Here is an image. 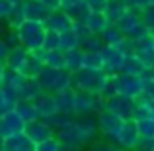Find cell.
I'll return each instance as SVG.
<instances>
[{"mask_svg": "<svg viewBox=\"0 0 154 151\" xmlns=\"http://www.w3.org/2000/svg\"><path fill=\"white\" fill-rule=\"evenodd\" d=\"M100 133L98 128V116L96 114H88V116H76L74 122L70 126L63 130H57L63 149L66 151H76L84 145H88L90 141H94Z\"/></svg>", "mask_w": 154, "mask_h": 151, "instance_id": "obj_1", "label": "cell"}, {"mask_svg": "<svg viewBox=\"0 0 154 151\" xmlns=\"http://www.w3.org/2000/svg\"><path fill=\"white\" fill-rule=\"evenodd\" d=\"M109 73L98 71V69H86L82 67L80 71L72 73V87L76 90H86L92 94H102L105 83H107Z\"/></svg>", "mask_w": 154, "mask_h": 151, "instance_id": "obj_2", "label": "cell"}, {"mask_svg": "<svg viewBox=\"0 0 154 151\" xmlns=\"http://www.w3.org/2000/svg\"><path fill=\"white\" fill-rule=\"evenodd\" d=\"M16 31L22 39V45L27 47L29 51H35L39 47H43V43H45L47 26L45 22H37V20H23L16 28Z\"/></svg>", "mask_w": 154, "mask_h": 151, "instance_id": "obj_3", "label": "cell"}, {"mask_svg": "<svg viewBox=\"0 0 154 151\" xmlns=\"http://www.w3.org/2000/svg\"><path fill=\"white\" fill-rule=\"evenodd\" d=\"M113 83H115V90L119 94L127 96V98H140L144 94V80L143 77H137V75H127V73H115L113 75Z\"/></svg>", "mask_w": 154, "mask_h": 151, "instance_id": "obj_4", "label": "cell"}, {"mask_svg": "<svg viewBox=\"0 0 154 151\" xmlns=\"http://www.w3.org/2000/svg\"><path fill=\"white\" fill-rule=\"evenodd\" d=\"M113 143H117L119 149H137L140 143V136H139V128H137V122L133 120H125L121 126L119 133L113 137Z\"/></svg>", "mask_w": 154, "mask_h": 151, "instance_id": "obj_5", "label": "cell"}, {"mask_svg": "<svg viewBox=\"0 0 154 151\" xmlns=\"http://www.w3.org/2000/svg\"><path fill=\"white\" fill-rule=\"evenodd\" d=\"M135 104H137V100L127 98V96L119 94V92L109 96V98H105V110L121 116L123 120H131L133 118V114H135Z\"/></svg>", "mask_w": 154, "mask_h": 151, "instance_id": "obj_6", "label": "cell"}, {"mask_svg": "<svg viewBox=\"0 0 154 151\" xmlns=\"http://www.w3.org/2000/svg\"><path fill=\"white\" fill-rule=\"evenodd\" d=\"M98 116V128H100V133H102L103 137H107V140L113 141V137L119 133L121 126H123V118L117 116V114L109 112V110H103V112L96 114Z\"/></svg>", "mask_w": 154, "mask_h": 151, "instance_id": "obj_7", "label": "cell"}, {"mask_svg": "<svg viewBox=\"0 0 154 151\" xmlns=\"http://www.w3.org/2000/svg\"><path fill=\"white\" fill-rule=\"evenodd\" d=\"M100 55H102V59H103V71L109 73V75L119 73L121 67H123V63H125V57H127L117 45H107V43L102 47Z\"/></svg>", "mask_w": 154, "mask_h": 151, "instance_id": "obj_8", "label": "cell"}, {"mask_svg": "<svg viewBox=\"0 0 154 151\" xmlns=\"http://www.w3.org/2000/svg\"><path fill=\"white\" fill-rule=\"evenodd\" d=\"M23 133H26L27 137H29L31 141H33L35 145L41 143L43 140H47V137L55 136V130H53V126H49L43 118H37V120H31V122H26V128H23Z\"/></svg>", "mask_w": 154, "mask_h": 151, "instance_id": "obj_9", "label": "cell"}, {"mask_svg": "<svg viewBox=\"0 0 154 151\" xmlns=\"http://www.w3.org/2000/svg\"><path fill=\"white\" fill-rule=\"evenodd\" d=\"M72 24H74V18H72L66 10H63V8L51 10L49 18L45 20L47 30H55V31H59V34H63V31H66V30H72Z\"/></svg>", "mask_w": 154, "mask_h": 151, "instance_id": "obj_10", "label": "cell"}, {"mask_svg": "<svg viewBox=\"0 0 154 151\" xmlns=\"http://www.w3.org/2000/svg\"><path fill=\"white\" fill-rule=\"evenodd\" d=\"M26 128V122L20 118V114L16 110H10L4 116H0V136L8 137L12 133H20Z\"/></svg>", "mask_w": 154, "mask_h": 151, "instance_id": "obj_11", "label": "cell"}, {"mask_svg": "<svg viewBox=\"0 0 154 151\" xmlns=\"http://www.w3.org/2000/svg\"><path fill=\"white\" fill-rule=\"evenodd\" d=\"M26 20H37V22H45L49 18L51 10L41 2V0H23L22 2Z\"/></svg>", "mask_w": 154, "mask_h": 151, "instance_id": "obj_12", "label": "cell"}, {"mask_svg": "<svg viewBox=\"0 0 154 151\" xmlns=\"http://www.w3.org/2000/svg\"><path fill=\"white\" fill-rule=\"evenodd\" d=\"M140 12L143 10H139V8H129V10L115 22V26L123 31V35H131V31L143 22V14H140Z\"/></svg>", "mask_w": 154, "mask_h": 151, "instance_id": "obj_13", "label": "cell"}, {"mask_svg": "<svg viewBox=\"0 0 154 151\" xmlns=\"http://www.w3.org/2000/svg\"><path fill=\"white\" fill-rule=\"evenodd\" d=\"M4 151H35V143L23 132L12 133L4 140Z\"/></svg>", "mask_w": 154, "mask_h": 151, "instance_id": "obj_14", "label": "cell"}, {"mask_svg": "<svg viewBox=\"0 0 154 151\" xmlns=\"http://www.w3.org/2000/svg\"><path fill=\"white\" fill-rule=\"evenodd\" d=\"M33 102H35V106H37L39 118H49V116L59 112V106H57V100H55V94H53V92L43 90Z\"/></svg>", "mask_w": 154, "mask_h": 151, "instance_id": "obj_15", "label": "cell"}, {"mask_svg": "<svg viewBox=\"0 0 154 151\" xmlns=\"http://www.w3.org/2000/svg\"><path fill=\"white\" fill-rule=\"evenodd\" d=\"M80 22H84L88 28H90L92 34H98V35H102L103 30L109 26V20L105 18L103 12H94V10H90L84 18H80Z\"/></svg>", "mask_w": 154, "mask_h": 151, "instance_id": "obj_16", "label": "cell"}, {"mask_svg": "<svg viewBox=\"0 0 154 151\" xmlns=\"http://www.w3.org/2000/svg\"><path fill=\"white\" fill-rule=\"evenodd\" d=\"M27 57H29V49L23 45H18V47H12L10 49V55L6 59V67L8 69H16V71L22 73L23 67L27 63Z\"/></svg>", "mask_w": 154, "mask_h": 151, "instance_id": "obj_17", "label": "cell"}, {"mask_svg": "<svg viewBox=\"0 0 154 151\" xmlns=\"http://www.w3.org/2000/svg\"><path fill=\"white\" fill-rule=\"evenodd\" d=\"M60 73H63V69H53V67H47V65H45L43 71L39 73L35 79L39 80V84H41L43 90L53 92V90H55V87H57V80H59Z\"/></svg>", "mask_w": 154, "mask_h": 151, "instance_id": "obj_18", "label": "cell"}, {"mask_svg": "<svg viewBox=\"0 0 154 151\" xmlns=\"http://www.w3.org/2000/svg\"><path fill=\"white\" fill-rule=\"evenodd\" d=\"M84 67V49L74 47V49L64 51V69L70 73H76Z\"/></svg>", "mask_w": 154, "mask_h": 151, "instance_id": "obj_19", "label": "cell"}, {"mask_svg": "<svg viewBox=\"0 0 154 151\" xmlns=\"http://www.w3.org/2000/svg\"><path fill=\"white\" fill-rule=\"evenodd\" d=\"M14 110L20 114V118H22L23 122H31V120H37L39 118V112H37V106H35L33 100H18L14 106Z\"/></svg>", "mask_w": 154, "mask_h": 151, "instance_id": "obj_20", "label": "cell"}, {"mask_svg": "<svg viewBox=\"0 0 154 151\" xmlns=\"http://www.w3.org/2000/svg\"><path fill=\"white\" fill-rule=\"evenodd\" d=\"M127 10H129V6H127L125 0H107L103 14H105V18L109 20V24H115Z\"/></svg>", "mask_w": 154, "mask_h": 151, "instance_id": "obj_21", "label": "cell"}, {"mask_svg": "<svg viewBox=\"0 0 154 151\" xmlns=\"http://www.w3.org/2000/svg\"><path fill=\"white\" fill-rule=\"evenodd\" d=\"M55 100H57V106H59V112H63V114H74V88L57 92Z\"/></svg>", "mask_w": 154, "mask_h": 151, "instance_id": "obj_22", "label": "cell"}, {"mask_svg": "<svg viewBox=\"0 0 154 151\" xmlns=\"http://www.w3.org/2000/svg\"><path fill=\"white\" fill-rule=\"evenodd\" d=\"M137 59H140V63L146 69H154V47H152V38L144 43H139L137 47Z\"/></svg>", "mask_w": 154, "mask_h": 151, "instance_id": "obj_23", "label": "cell"}, {"mask_svg": "<svg viewBox=\"0 0 154 151\" xmlns=\"http://www.w3.org/2000/svg\"><path fill=\"white\" fill-rule=\"evenodd\" d=\"M43 92V88H41V84H39V80L37 79H27V83L23 84L22 88H20V100L22 98H26V100H35L39 94Z\"/></svg>", "mask_w": 154, "mask_h": 151, "instance_id": "obj_24", "label": "cell"}, {"mask_svg": "<svg viewBox=\"0 0 154 151\" xmlns=\"http://www.w3.org/2000/svg\"><path fill=\"white\" fill-rule=\"evenodd\" d=\"M27 79H29V77H26L23 73L16 71V69H8V67H6L2 84H8V87H14V88H18V90H20V88H22L23 84L27 83Z\"/></svg>", "mask_w": 154, "mask_h": 151, "instance_id": "obj_25", "label": "cell"}, {"mask_svg": "<svg viewBox=\"0 0 154 151\" xmlns=\"http://www.w3.org/2000/svg\"><path fill=\"white\" fill-rule=\"evenodd\" d=\"M74 114H63V112H57V114H53V116L49 118H43V120L47 122L49 126H53V130H63V128H66V126H70L72 122H74Z\"/></svg>", "mask_w": 154, "mask_h": 151, "instance_id": "obj_26", "label": "cell"}, {"mask_svg": "<svg viewBox=\"0 0 154 151\" xmlns=\"http://www.w3.org/2000/svg\"><path fill=\"white\" fill-rule=\"evenodd\" d=\"M144 71H146V67L140 63V59H137V55H127L125 57V63H123V67H121V73L140 77Z\"/></svg>", "mask_w": 154, "mask_h": 151, "instance_id": "obj_27", "label": "cell"}, {"mask_svg": "<svg viewBox=\"0 0 154 151\" xmlns=\"http://www.w3.org/2000/svg\"><path fill=\"white\" fill-rule=\"evenodd\" d=\"M45 65L53 69H64V51L63 49H45Z\"/></svg>", "mask_w": 154, "mask_h": 151, "instance_id": "obj_28", "label": "cell"}, {"mask_svg": "<svg viewBox=\"0 0 154 151\" xmlns=\"http://www.w3.org/2000/svg\"><path fill=\"white\" fill-rule=\"evenodd\" d=\"M137 128H139L140 141L143 140H154V116L152 118H143V120H135Z\"/></svg>", "mask_w": 154, "mask_h": 151, "instance_id": "obj_29", "label": "cell"}, {"mask_svg": "<svg viewBox=\"0 0 154 151\" xmlns=\"http://www.w3.org/2000/svg\"><path fill=\"white\" fill-rule=\"evenodd\" d=\"M102 39H103V43H107V45H117V43L123 39V31H121L115 24H109V26L103 30Z\"/></svg>", "mask_w": 154, "mask_h": 151, "instance_id": "obj_30", "label": "cell"}, {"mask_svg": "<svg viewBox=\"0 0 154 151\" xmlns=\"http://www.w3.org/2000/svg\"><path fill=\"white\" fill-rule=\"evenodd\" d=\"M103 45H105V43H103L102 35H98V34H90L88 38H84L82 41H80V47H82L84 51H96V53H100Z\"/></svg>", "mask_w": 154, "mask_h": 151, "instance_id": "obj_31", "label": "cell"}, {"mask_svg": "<svg viewBox=\"0 0 154 151\" xmlns=\"http://www.w3.org/2000/svg\"><path fill=\"white\" fill-rule=\"evenodd\" d=\"M74 47H80V38L74 34V30H66L60 34V49L68 51L74 49Z\"/></svg>", "mask_w": 154, "mask_h": 151, "instance_id": "obj_32", "label": "cell"}, {"mask_svg": "<svg viewBox=\"0 0 154 151\" xmlns=\"http://www.w3.org/2000/svg\"><path fill=\"white\" fill-rule=\"evenodd\" d=\"M84 67L86 69H98L103 71V59L96 51H84Z\"/></svg>", "mask_w": 154, "mask_h": 151, "instance_id": "obj_33", "label": "cell"}, {"mask_svg": "<svg viewBox=\"0 0 154 151\" xmlns=\"http://www.w3.org/2000/svg\"><path fill=\"white\" fill-rule=\"evenodd\" d=\"M152 35H154V34H152V30H150V28H148L144 22H140L139 26H137L135 30L131 31V38L135 39L137 43H144V41H148Z\"/></svg>", "mask_w": 154, "mask_h": 151, "instance_id": "obj_34", "label": "cell"}, {"mask_svg": "<svg viewBox=\"0 0 154 151\" xmlns=\"http://www.w3.org/2000/svg\"><path fill=\"white\" fill-rule=\"evenodd\" d=\"M60 149H63V143H60V140H59L57 133L35 145V151H60Z\"/></svg>", "mask_w": 154, "mask_h": 151, "instance_id": "obj_35", "label": "cell"}, {"mask_svg": "<svg viewBox=\"0 0 154 151\" xmlns=\"http://www.w3.org/2000/svg\"><path fill=\"white\" fill-rule=\"evenodd\" d=\"M117 47H119V49L123 51L125 55H135V53H137V47H139V43H137L135 39L131 38V35H123V39L117 43Z\"/></svg>", "mask_w": 154, "mask_h": 151, "instance_id": "obj_36", "label": "cell"}, {"mask_svg": "<svg viewBox=\"0 0 154 151\" xmlns=\"http://www.w3.org/2000/svg\"><path fill=\"white\" fill-rule=\"evenodd\" d=\"M43 49H60V34L55 30H47Z\"/></svg>", "mask_w": 154, "mask_h": 151, "instance_id": "obj_37", "label": "cell"}, {"mask_svg": "<svg viewBox=\"0 0 154 151\" xmlns=\"http://www.w3.org/2000/svg\"><path fill=\"white\" fill-rule=\"evenodd\" d=\"M88 147H90L92 151H113V149H119V147H117V143H113V141L107 140V137L98 140V141H90Z\"/></svg>", "mask_w": 154, "mask_h": 151, "instance_id": "obj_38", "label": "cell"}, {"mask_svg": "<svg viewBox=\"0 0 154 151\" xmlns=\"http://www.w3.org/2000/svg\"><path fill=\"white\" fill-rule=\"evenodd\" d=\"M23 20H26V14H23V8H22V4H20V6H16L14 12L6 18V22H8V26H10V28H14V30H16Z\"/></svg>", "mask_w": 154, "mask_h": 151, "instance_id": "obj_39", "label": "cell"}, {"mask_svg": "<svg viewBox=\"0 0 154 151\" xmlns=\"http://www.w3.org/2000/svg\"><path fill=\"white\" fill-rule=\"evenodd\" d=\"M16 6H20V4H16L14 0H0V20H6Z\"/></svg>", "mask_w": 154, "mask_h": 151, "instance_id": "obj_40", "label": "cell"}, {"mask_svg": "<svg viewBox=\"0 0 154 151\" xmlns=\"http://www.w3.org/2000/svg\"><path fill=\"white\" fill-rule=\"evenodd\" d=\"M72 30H74V34L80 38V41H82L84 38H88V35L92 34V31H90V28H88L84 22H80V20H74V24H72Z\"/></svg>", "mask_w": 154, "mask_h": 151, "instance_id": "obj_41", "label": "cell"}, {"mask_svg": "<svg viewBox=\"0 0 154 151\" xmlns=\"http://www.w3.org/2000/svg\"><path fill=\"white\" fill-rule=\"evenodd\" d=\"M4 39H6V43L10 47H18V45H22V39H20V35H18V31L14 30V28H10V30L6 31V34L2 35Z\"/></svg>", "mask_w": 154, "mask_h": 151, "instance_id": "obj_42", "label": "cell"}, {"mask_svg": "<svg viewBox=\"0 0 154 151\" xmlns=\"http://www.w3.org/2000/svg\"><path fill=\"white\" fill-rule=\"evenodd\" d=\"M140 14H143V22L146 24L148 28H150V30H152V34H154V4L146 6L143 12H140Z\"/></svg>", "mask_w": 154, "mask_h": 151, "instance_id": "obj_43", "label": "cell"}, {"mask_svg": "<svg viewBox=\"0 0 154 151\" xmlns=\"http://www.w3.org/2000/svg\"><path fill=\"white\" fill-rule=\"evenodd\" d=\"M14 102H10L6 98V94H4V90H2V84H0V116H4L6 112H10V110H14Z\"/></svg>", "mask_w": 154, "mask_h": 151, "instance_id": "obj_44", "label": "cell"}, {"mask_svg": "<svg viewBox=\"0 0 154 151\" xmlns=\"http://www.w3.org/2000/svg\"><path fill=\"white\" fill-rule=\"evenodd\" d=\"M10 49H12V47L8 45V43H6V39H4L2 35H0V61H4V63H6L8 55H10Z\"/></svg>", "mask_w": 154, "mask_h": 151, "instance_id": "obj_45", "label": "cell"}, {"mask_svg": "<svg viewBox=\"0 0 154 151\" xmlns=\"http://www.w3.org/2000/svg\"><path fill=\"white\" fill-rule=\"evenodd\" d=\"M43 4H45L49 10H59L60 8V0H41Z\"/></svg>", "mask_w": 154, "mask_h": 151, "instance_id": "obj_46", "label": "cell"}, {"mask_svg": "<svg viewBox=\"0 0 154 151\" xmlns=\"http://www.w3.org/2000/svg\"><path fill=\"white\" fill-rule=\"evenodd\" d=\"M4 71H6V63L0 61V84H2V80H4Z\"/></svg>", "mask_w": 154, "mask_h": 151, "instance_id": "obj_47", "label": "cell"}, {"mask_svg": "<svg viewBox=\"0 0 154 151\" xmlns=\"http://www.w3.org/2000/svg\"><path fill=\"white\" fill-rule=\"evenodd\" d=\"M4 140H6V137L0 136V151H4Z\"/></svg>", "mask_w": 154, "mask_h": 151, "instance_id": "obj_48", "label": "cell"}, {"mask_svg": "<svg viewBox=\"0 0 154 151\" xmlns=\"http://www.w3.org/2000/svg\"><path fill=\"white\" fill-rule=\"evenodd\" d=\"M152 47H154V35H152Z\"/></svg>", "mask_w": 154, "mask_h": 151, "instance_id": "obj_49", "label": "cell"}]
</instances>
